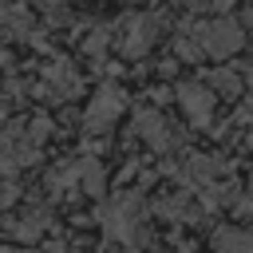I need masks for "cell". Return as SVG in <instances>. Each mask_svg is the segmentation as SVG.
<instances>
[{"label": "cell", "instance_id": "1", "mask_svg": "<svg viewBox=\"0 0 253 253\" xmlns=\"http://www.w3.org/2000/svg\"><path fill=\"white\" fill-rule=\"evenodd\" d=\"M194 40L202 47V55L210 59H225V55H237L241 43H245V32L233 16H213V20H198L194 24Z\"/></svg>", "mask_w": 253, "mask_h": 253}, {"label": "cell", "instance_id": "2", "mask_svg": "<svg viewBox=\"0 0 253 253\" xmlns=\"http://www.w3.org/2000/svg\"><path fill=\"white\" fill-rule=\"evenodd\" d=\"M138 221H142V194L138 190H123L107 210H103V229L115 241H130L138 237Z\"/></svg>", "mask_w": 253, "mask_h": 253}, {"label": "cell", "instance_id": "3", "mask_svg": "<svg viewBox=\"0 0 253 253\" xmlns=\"http://www.w3.org/2000/svg\"><path fill=\"white\" fill-rule=\"evenodd\" d=\"M162 36V16L158 12H138V16H126L119 24V51L123 55H146Z\"/></svg>", "mask_w": 253, "mask_h": 253}, {"label": "cell", "instance_id": "4", "mask_svg": "<svg viewBox=\"0 0 253 253\" xmlns=\"http://www.w3.org/2000/svg\"><path fill=\"white\" fill-rule=\"evenodd\" d=\"M134 134L150 146V150H170V146H178V130H174V123L162 115V111H154V107H146V111H138L134 115Z\"/></svg>", "mask_w": 253, "mask_h": 253}, {"label": "cell", "instance_id": "5", "mask_svg": "<svg viewBox=\"0 0 253 253\" xmlns=\"http://www.w3.org/2000/svg\"><path fill=\"white\" fill-rule=\"evenodd\" d=\"M174 91H178V103H182L186 119H190L194 126H210L213 103H217V99L210 95V87H206V83H178Z\"/></svg>", "mask_w": 253, "mask_h": 253}, {"label": "cell", "instance_id": "6", "mask_svg": "<svg viewBox=\"0 0 253 253\" xmlns=\"http://www.w3.org/2000/svg\"><path fill=\"white\" fill-rule=\"evenodd\" d=\"M123 107H126L123 91H115V87H103V91L91 99V107H87V130H95V134L111 130V123L123 115Z\"/></svg>", "mask_w": 253, "mask_h": 253}, {"label": "cell", "instance_id": "7", "mask_svg": "<svg viewBox=\"0 0 253 253\" xmlns=\"http://www.w3.org/2000/svg\"><path fill=\"white\" fill-rule=\"evenodd\" d=\"M43 79H47V91L55 95V99H71V95H79V75L67 67V63H47L43 67Z\"/></svg>", "mask_w": 253, "mask_h": 253}, {"label": "cell", "instance_id": "8", "mask_svg": "<svg viewBox=\"0 0 253 253\" xmlns=\"http://www.w3.org/2000/svg\"><path fill=\"white\" fill-rule=\"evenodd\" d=\"M210 95L217 99H237L241 95V79H237V71H229V67H217V71H210Z\"/></svg>", "mask_w": 253, "mask_h": 253}, {"label": "cell", "instance_id": "9", "mask_svg": "<svg viewBox=\"0 0 253 253\" xmlns=\"http://www.w3.org/2000/svg\"><path fill=\"white\" fill-rule=\"evenodd\" d=\"M217 253H253V233L221 229V233H217Z\"/></svg>", "mask_w": 253, "mask_h": 253}, {"label": "cell", "instance_id": "10", "mask_svg": "<svg viewBox=\"0 0 253 253\" xmlns=\"http://www.w3.org/2000/svg\"><path fill=\"white\" fill-rule=\"evenodd\" d=\"M79 178H83V190H87V194H103V186H107V174H103L99 158H87V162L79 166Z\"/></svg>", "mask_w": 253, "mask_h": 253}, {"label": "cell", "instance_id": "11", "mask_svg": "<svg viewBox=\"0 0 253 253\" xmlns=\"http://www.w3.org/2000/svg\"><path fill=\"white\" fill-rule=\"evenodd\" d=\"M174 51H178L182 59H190V63H198V59H202V47H198V40H190V36H178V40H174Z\"/></svg>", "mask_w": 253, "mask_h": 253}, {"label": "cell", "instance_id": "12", "mask_svg": "<svg viewBox=\"0 0 253 253\" xmlns=\"http://www.w3.org/2000/svg\"><path fill=\"white\" fill-rule=\"evenodd\" d=\"M107 40H111V32H107V28H99L95 36H87V40H83V51H87V55H99V51L107 47Z\"/></svg>", "mask_w": 253, "mask_h": 253}, {"label": "cell", "instance_id": "13", "mask_svg": "<svg viewBox=\"0 0 253 253\" xmlns=\"http://www.w3.org/2000/svg\"><path fill=\"white\" fill-rule=\"evenodd\" d=\"M8 202H16V186L12 182H0V206H8Z\"/></svg>", "mask_w": 253, "mask_h": 253}, {"label": "cell", "instance_id": "14", "mask_svg": "<svg viewBox=\"0 0 253 253\" xmlns=\"http://www.w3.org/2000/svg\"><path fill=\"white\" fill-rule=\"evenodd\" d=\"M4 111H8V99H4V87H0V119H4Z\"/></svg>", "mask_w": 253, "mask_h": 253}, {"label": "cell", "instance_id": "15", "mask_svg": "<svg viewBox=\"0 0 253 253\" xmlns=\"http://www.w3.org/2000/svg\"><path fill=\"white\" fill-rule=\"evenodd\" d=\"M36 4H43V8H51V4H67V0H36Z\"/></svg>", "mask_w": 253, "mask_h": 253}, {"label": "cell", "instance_id": "16", "mask_svg": "<svg viewBox=\"0 0 253 253\" xmlns=\"http://www.w3.org/2000/svg\"><path fill=\"white\" fill-rule=\"evenodd\" d=\"M245 24H249V28H253V8H249V12H245Z\"/></svg>", "mask_w": 253, "mask_h": 253}, {"label": "cell", "instance_id": "17", "mask_svg": "<svg viewBox=\"0 0 253 253\" xmlns=\"http://www.w3.org/2000/svg\"><path fill=\"white\" fill-rule=\"evenodd\" d=\"M0 253H12V249H0Z\"/></svg>", "mask_w": 253, "mask_h": 253}]
</instances>
